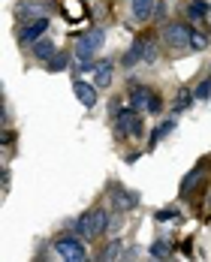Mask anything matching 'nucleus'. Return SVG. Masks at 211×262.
I'll list each match as a JSON object with an SVG mask.
<instances>
[{"label": "nucleus", "mask_w": 211, "mask_h": 262, "mask_svg": "<svg viewBox=\"0 0 211 262\" xmlns=\"http://www.w3.org/2000/svg\"><path fill=\"white\" fill-rule=\"evenodd\" d=\"M46 30H49V15L33 18V21H25V27L18 30V42H22V46H33L36 39L46 36Z\"/></svg>", "instance_id": "0eeeda50"}, {"label": "nucleus", "mask_w": 211, "mask_h": 262, "mask_svg": "<svg viewBox=\"0 0 211 262\" xmlns=\"http://www.w3.org/2000/svg\"><path fill=\"white\" fill-rule=\"evenodd\" d=\"M91 76H94V84H97V88H109L112 79H115V63H112V60H94Z\"/></svg>", "instance_id": "1a4fd4ad"}, {"label": "nucleus", "mask_w": 211, "mask_h": 262, "mask_svg": "<svg viewBox=\"0 0 211 262\" xmlns=\"http://www.w3.org/2000/svg\"><path fill=\"white\" fill-rule=\"evenodd\" d=\"M54 52H57V49H54V42L49 39V36H43V39H36V42H33V57H36L39 63H46Z\"/></svg>", "instance_id": "2eb2a0df"}, {"label": "nucleus", "mask_w": 211, "mask_h": 262, "mask_svg": "<svg viewBox=\"0 0 211 262\" xmlns=\"http://www.w3.org/2000/svg\"><path fill=\"white\" fill-rule=\"evenodd\" d=\"M115 133L124 139V136H130V139H142L145 136V118L139 115V108L130 105V108H121L118 115H115Z\"/></svg>", "instance_id": "7ed1b4c3"}, {"label": "nucleus", "mask_w": 211, "mask_h": 262, "mask_svg": "<svg viewBox=\"0 0 211 262\" xmlns=\"http://www.w3.org/2000/svg\"><path fill=\"white\" fill-rule=\"evenodd\" d=\"M130 105L142 108V112H148V115H160V112H163V100H160V94L157 91H151V88H145V84H133L130 88Z\"/></svg>", "instance_id": "423d86ee"}, {"label": "nucleus", "mask_w": 211, "mask_h": 262, "mask_svg": "<svg viewBox=\"0 0 211 262\" xmlns=\"http://www.w3.org/2000/svg\"><path fill=\"white\" fill-rule=\"evenodd\" d=\"M202 172H205V163H199V166H193V169L187 172V178L181 181V196H187V193H190L196 184L202 181Z\"/></svg>", "instance_id": "dca6fc26"}, {"label": "nucleus", "mask_w": 211, "mask_h": 262, "mask_svg": "<svg viewBox=\"0 0 211 262\" xmlns=\"http://www.w3.org/2000/svg\"><path fill=\"white\" fill-rule=\"evenodd\" d=\"M106 42V30L103 27H91L88 33H81L79 39H76V46H73V60L79 63L81 70H91L94 67V54L103 49Z\"/></svg>", "instance_id": "f257e3e1"}, {"label": "nucleus", "mask_w": 211, "mask_h": 262, "mask_svg": "<svg viewBox=\"0 0 211 262\" xmlns=\"http://www.w3.org/2000/svg\"><path fill=\"white\" fill-rule=\"evenodd\" d=\"M208 49V33H202V30H196L193 27V36H190V52H205Z\"/></svg>", "instance_id": "4be33fe9"}, {"label": "nucleus", "mask_w": 211, "mask_h": 262, "mask_svg": "<svg viewBox=\"0 0 211 262\" xmlns=\"http://www.w3.org/2000/svg\"><path fill=\"white\" fill-rule=\"evenodd\" d=\"M97 84L94 81H81V79H76L73 81V94H76V100H79L85 108H94L97 105Z\"/></svg>", "instance_id": "6e6552de"}, {"label": "nucleus", "mask_w": 211, "mask_h": 262, "mask_svg": "<svg viewBox=\"0 0 211 262\" xmlns=\"http://www.w3.org/2000/svg\"><path fill=\"white\" fill-rule=\"evenodd\" d=\"M148 253H151L154 259H166V256H172V244L160 238V241H154V244L148 247Z\"/></svg>", "instance_id": "412c9836"}, {"label": "nucleus", "mask_w": 211, "mask_h": 262, "mask_svg": "<svg viewBox=\"0 0 211 262\" xmlns=\"http://www.w3.org/2000/svg\"><path fill=\"white\" fill-rule=\"evenodd\" d=\"M124 256H127V250H124V241H118V238H115V241H109V244H106V250L100 253V259H106V262L124 259Z\"/></svg>", "instance_id": "f3484780"}, {"label": "nucleus", "mask_w": 211, "mask_h": 262, "mask_svg": "<svg viewBox=\"0 0 211 262\" xmlns=\"http://www.w3.org/2000/svg\"><path fill=\"white\" fill-rule=\"evenodd\" d=\"M112 202H115V208L118 211H133L136 205H139V196L133 193V190H124L121 184L112 190Z\"/></svg>", "instance_id": "9d476101"}, {"label": "nucleus", "mask_w": 211, "mask_h": 262, "mask_svg": "<svg viewBox=\"0 0 211 262\" xmlns=\"http://www.w3.org/2000/svg\"><path fill=\"white\" fill-rule=\"evenodd\" d=\"M139 49H142V60L145 63H154L160 57V46H157V39H151V36H142L139 39Z\"/></svg>", "instance_id": "4468645a"}, {"label": "nucleus", "mask_w": 211, "mask_h": 262, "mask_svg": "<svg viewBox=\"0 0 211 262\" xmlns=\"http://www.w3.org/2000/svg\"><path fill=\"white\" fill-rule=\"evenodd\" d=\"M172 130H175V118H169V121H163V124H160L157 130H154V136H151V142H148V148L154 151V148H157V145H160V142H163V139H166V136H169Z\"/></svg>", "instance_id": "6ab92c4d"}, {"label": "nucleus", "mask_w": 211, "mask_h": 262, "mask_svg": "<svg viewBox=\"0 0 211 262\" xmlns=\"http://www.w3.org/2000/svg\"><path fill=\"white\" fill-rule=\"evenodd\" d=\"M160 36H163L166 49H178V52H181V49H190L193 25H187V21H169V25H163Z\"/></svg>", "instance_id": "39448f33"}, {"label": "nucleus", "mask_w": 211, "mask_h": 262, "mask_svg": "<svg viewBox=\"0 0 211 262\" xmlns=\"http://www.w3.org/2000/svg\"><path fill=\"white\" fill-rule=\"evenodd\" d=\"M67 63H70V54L54 52L52 57L46 60V70H49V73H60V70H67Z\"/></svg>", "instance_id": "aec40b11"}, {"label": "nucleus", "mask_w": 211, "mask_h": 262, "mask_svg": "<svg viewBox=\"0 0 211 262\" xmlns=\"http://www.w3.org/2000/svg\"><path fill=\"white\" fill-rule=\"evenodd\" d=\"M121 229H124V217H121V211H118V214H112V217H109V229H106V232L118 235Z\"/></svg>", "instance_id": "5701e85b"}, {"label": "nucleus", "mask_w": 211, "mask_h": 262, "mask_svg": "<svg viewBox=\"0 0 211 262\" xmlns=\"http://www.w3.org/2000/svg\"><path fill=\"white\" fill-rule=\"evenodd\" d=\"M154 6H157V0H130V12L136 21H151L154 18Z\"/></svg>", "instance_id": "9b49d317"}, {"label": "nucleus", "mask_w": 211, "mask_h": 262, "mask_svg": "<svg viewBox=\"0 0 211 262\" xmlns=\"http://www.w3.org/2000/svg\"><path fill=\"white\" fill-rule=\"evenodd\" d=\"M196 100V91H190V88H181L178 94H175V100H172V112L178 115V112H184L187 105Z\"/></svg>", "instance_id": "a211bd4d"}, {"label": "nucleus", "mask_w": 211, "mask_h": 262, "mask_svg": "<svg viewBox=\"0 0 211 262\" xmlns=\"http://www.w3.org/2000/svg\"><path fill=\"white\" fill-rule=\"evenodd\" d=\"M166 15H169V3H166V0H157V6H154V18L163 21Z\"/></svg>", "instance_id": "b1692460"}, {"label": "nucleus", "mask_w": 211, "mask_h": 262, "mask_svg": "<svg viewBox=\"0 0 211 262\" xmlns=\"http://www.w3.org/2000/svg\"><path fill=\"white\" fill-rule=\"evenodd\" d=\"M73 226H76V232H79L85 241H94V238H100L106 229H109V214H106L103 208L85 211V214H81Z\"/></svg>", "instance_id": "f03ea898"}, {"label": "nucleus", "mask_w": 211, "mask_h": 262, "mask_svg": "<svg viewBox=\"0 0 211 262\" xmlns=\"http://www.w3.org/2000/svg\"><path fill=\"white\" fill-rule=\"evenodd\" d=\"M196 97H199V100H208L211 97V79H205L199 88H196Z\"/></svg>", "instance_id": "393cba45"}, {"label": "nucleus", "mask_w": 211, "mask_h": 262, "mask_svg": "<svg viewBox=\"0 0 211 262\" xmlns=\"http://www.w3.org/2000/svg\"><path fill=\"white\" fill-rule=\"evenodd\" d=\"M43 15H49L46 3H36V0L18 3V18H22V21H33V18H43Z\"/></svg>", "instance_id": "f8f14e48"}, {"label": "nucleus", "mask_w": 211, "mask_h": 262, "mask_svg": "<svg viewBox=\"0 0 211 262\" xmlns=\"http://www.w3.org/2000/svg\"><path fill=\"white\" fill-rule=\"evenodd\" d=\"M52 250H54V256H57V259H70V262L88 259V247H85V238H81L79 232H76V235H60V238H54Z\"/></svg>", "instance_id": "20e7f679"}, {"label": "nucleus", "mask_w": 211, "mask_h": 262, "mask_svg": "<svg viewBox=\"0 0 211 262\" xmlns=\"http://www.w3.org/2000/svg\"><path fill=\"white\" fill-rule=\"evenodd\" d=\"M172 217H178V211H175V208H163V211H157V220H172Z\"/></svg>", "instance_id": "a878e982"}, {"label": "nucleus", "mask_w": 211, "mask_h": 262, "mask_svg": "<svg viewBox=\"0 0 211 262\" xmlns=\"http://www.w3.org/2000/svg\"><path fill=\"white\" fill-rule=\"evenodd\" d=\"M208 12H211L208 0H190V3H187V18H190V25H193V21H205Z\"/></svg>", "instance_id": "ddd939ff"}, {"label": "nucleus", "mask_w": 211, "mask_h": 262, "mask_svg": "<svg viewBox=\"0 0 211 262\" xmlns=\"http://www.w3.org/2000/svg\"><path fill=\"white\" fill-rule=\"evenodd\" d=\"M9 190V169H3V193Z\"/></svg>", "instance_id": "bb28decb"}]
</instances>
